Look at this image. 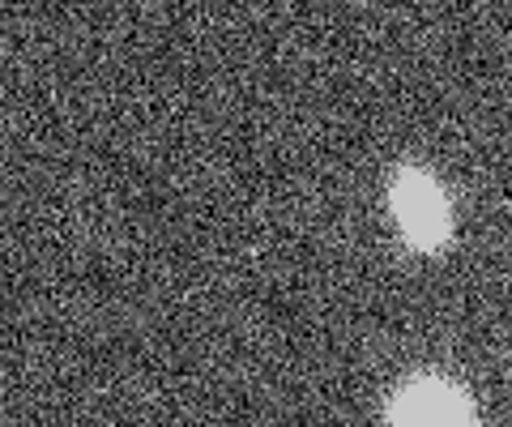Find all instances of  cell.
<instances>
[{"label":"cell","instance_id":"7a4b0ae2","mask_svg":"<svg viewBox=\"0 0 512 427\" xmlns=\"http://www.w3.org/2000/svg\"><path fill=\"white\" fill-rule=\"evenodd\" d=\"M397 210H402V223L419 244H431L444 231V210H440L436 193H431V184H423V180H414L410 188L397 193Z\"/></svg>","mask_w":512,"mask_h":427},{"label":"cell","instance_id":"6da1fadb","mask_svg":"<svg viewBox=\"0 0 512 427\" xmlns=\"http://www.w3.org/2000/svg\"><path fill=\"white\" fill-rule=\"evenodd\" d=\"M397 427H466V410H461L457 398L436 389L410 393L397 406Z\"/></svg>","mask_w":512,"mask_h":427}]
</instances>
